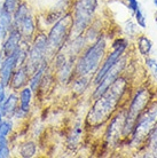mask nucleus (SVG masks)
I'll return each mask as SVG.
<instances>
[{"label":"nucleus","mask_w":157,"mask_h":158,"mask_svg":"<svg viewBox=\"0 0 157 158\" xmlns=\"http://www.w3.org/2000/svg\"><path fill=\"white\" fill-rule=\"evenodd\" d=\"M126 87H127V81L125 79L117 78L99 96L87 117V120L91 125H101L109 119L111 114L116 110V108L121 102Z\"/></svg>","instance_id":"f257e3e1"},{"label":"nucleus","mask_w":157,"mask_h":158,"mask_svg":"<svg viewBox=\"0 0 157 158\" xmlns=\"http://www.w3.org/2000/svg\"><path fill=\"white\" fill-rule=\"evenodd\" d=\"M104 53H106V41L103 38H100L80 57L76 67V72L79 76H85L93 72L99 67Z\"/></svg>","instance_id":"f03ea898"},{"label":"nucleus","mask_w":157,"mask_h":158,"mask_svg":"<svg viewBox=\"0 0 157 158\" xmlns=\"http://www.w3.org/2000/svg\"><path fill=\"white\" fill-rule=\"evenodd\" d=\"M149 99H150V95L148 89H140L137 93L135 98L133 99L130 108H129L127 115H126L125 124H124V128H123L124 135H127L129 133H131V131L134 128L137 119L143 112L145 107L147 106Z\"/></svg>","instance_id":"7ed1b4c3"},{"label":"nucleus","mask_w":157,"mask_h":158,"mask_svg":"<svg viewBox=\"0 0 157 158\" xmlns=\"http://www.w3.org/2000/svg\"><path fill=\"white\" fill-rule=\"evenodd\" d=\"M98 7L96 0H78L76 4L74 24L77 33H82L88 27L92 21V16Z\"/></svg>","instance_id":"20e7f679"},{"label":"nucleus","mask_w":157,"mask_h":158,"mask_svg":"<svg viewBox=\"0 0 157 158\" xmlns=\"http://www.w3.org/2000/svg\"><path fill=\"white\" fill-rule=\"evenodd\" d=\"M74 24V17L70 15H66L64 17L60 19L54 27L52 28L47 38L48 48L51 49H60L64 44L66 39L70 33L71 27Z\"/></svg>","instance_id":"39448f33"},{"label":"nucleus","mask_w":157,"mask_h":158,"mask_svg":"<svg viewBox=\"0 0 157 158\" xmlns=\"http://www.w3.org/2000/svg\"><path fill=\"white\" fill-rule=\"evenodd\" d=\"M157 123V103H154L153 106L145 111L142 115L139 116V118L134 125V141H140L145 138L154 128V125Z\"/></svg>","instance_id":"423d86ee"},{"label":"nucleus","mask_w":157,"mask_h":158,"mask_svg":"<svg viewBox=\"0 0 157 158\" xmlns=\"http://www.w3.org/2000/svg\"><path fill=\"white\" fill-rule=\"evenodd\" d=\"M47 49V37L43 35V33H40L35 38L31 51L29 52V63H27L29 69H32L35 71L37 67L44 61V57H45V54H46Z\"/></svg>","instance_id":"0eeeda50"},{"label":"nucleus","mask_w":157,"mask_h":158,"mask_svg":"<svg viewBox=\"0 0 157 158\" xmlns=\"http://www.w3.org/2000/svg\"><path fill=\"white\" fill-rule=\"evenodd\" d=\"M126 47H127V41L125 39H117L112 44V48L114 51L111 54H109V56L107 57L106 62L103 63L102 68L99 70V72L96 73V77L94 79V84L95 85H99L101 79L106 76V73L110 70V68L112 67L116 62L118 61V59L122 56V54L125 52Z\"/></svg>","instance_id":"6e6552de"},{"label":"nucleus","mask_w":157,"mask_h":158,"mask_svg":"<svg viewBox=\"0 0 157 158\" xmlns=\"http://www.w3.org/2000/svg\"><path fill=\"white\" fill-rule=\"evenodd\" d=\"M125 65V60H119L116 62V63L112 65V67L110 68V70L106 73V76L101 79V81L100 84L98 85V88H96V91L94 92V94L93 96L94 98H99L100 95L102 94L103 92L106 91L107 88L111 85V84L114 83L115 80L118 78V76L121 73V71L123 70V68Z\"/></svg>","instance_id":"1a4fd4ad"},{"label":"nucleus","mask_w":157,"mask_h":158,"mask_svg":"<svg viewBox=\"0 0 157 158\" xmlns=\"http://www.w3.org/2000/svg\"><path fill=\"white\" fill-rule=\"evenodd\" d=\"M21 39H22V35L19 29L12 28L9 30V35H8L7 39L5 41L2 49H1V54H4V56H9L14 54L16 49L19 48L21 44Z\"/></svg>","instance_id":"9d476101"},{"label":"nucleus","mask_w":157,"mask_h":158,"mask_svg":"<svg viewBox=\"0 0 157 158\" xmlns=\"http://www.w3.org/2000/svg\"><path fill=\"white\" fill-rule=\"evenodd\" d=\"M16 68L15 53L9 56H6L5 60L0 63V83H2L5 86L9 85L11 78H12L14 70Z\"/></svg>","instance_id":"9b49d317"},{"label":"nucleus","mask_w":157,"mask_h":158,"mask_svg":"<svg viewBox=\"0 0 157 158\" xmlns=\"http://www.w3.org/2000/svg\"><path fill=\"white\" fill-rule=\"evenodd\" d=\"M29 72H30V69L27 64L17 67V70L14 71L12 78H11V81H9L11 87L14 91H17L22 87H25L28 79H29Z\"/></svg>","instance_id":"f8f14e48"},{"label":"nucleus","mask_w":157,"mask_h":158,"mask_svg":"<svg viewBox=\"0 0 157 158\" xmlns=\"http://www.w3.org/2000/svg\"><path fill=\"white\" fill-rule=\"evenodd\" d=\"M125 118L126 116L119 114L117 117H115L112 119V122L110 124L109 128H108V133H107V139L108 141H111V140H115L119 136V133L124 128V124H125Z\"/></svg>","instance_id":"ddd939ff"},{"label":"nucleus","mask_w":157,"mask_h":158,"mask_svg":"<svg viewBox=\"0 0 157 158\" xmlns=\"http://www.w3.org/2000/svg\"><path fill=\"white\" fill-rule=\"evenodd\" d=\"M17 103H19V98L15 93H12V94L8 95L7 99H5L4 103L0 106V109H1V112L5 117L7 118H12L14 114H15L16 109H17Z\"/></svg>","instance_id":"4468645a"},{"label":"nucleus","mask_w":157,"mask_h":158,"mask_svg":"<svg viewBox=\"0 0 157 158\" xmlns=\"http://www.w3.org/2000/svg\"><path fill=\"white\" fill-rule=\"evenodd\" d=\"M19 30H20L21 35L28 39V38H31L33 32H35V23H33V19L30 14H28L23 19V21L19 25Z\"/></svg>","instance_id":"2eb2a0df"},{"label":"nucleus","mask_w":157,"mask_h":158,"mask_svg":"<svg viewBox=\"0 0 157 158\" xmlns=\"http://www.w3.org/2000/svg\"><path fill=\"white\" fill-rule=\"evenodd\" d=\"M12 21H13V14L8 13L7 10H5L4 7H0V31L2 33V36L9 32V30L12 29Z\"/></svg>","instance_id":"dca6fc26"},{"label":"nucleus","mask_w":157,"mask_h":158,"mask_svg":"<svg viewBox=\"0 0 157 158\" xmlns=\"http://www.w3.org/2000/svg\"><path fill=\"white\" fill-rule=\"evenodd\" d=\"M46 71V62H41V63L37 67L35 71H33V75H32V78L30 79V88L32 91H36L39 84L41 83V79L44 77V73Z\"/></svg>","instance_id":"f3484780"},{"label":"nucleus","mask_w":157,"mask_h":158,"mask_svg":"<svg viewBox=\"0 0 157 158\" xmlns=\"http://www.w3.org/2000/svg\"><path fill=\"white\" fill-rule=\"evenodd\" d=\"M31 99H32V89L30 87H23V89L21 91V94H20V100H21L20 108L24 112H27V114L28 111H29V109H30Z\"/></svg>","instance_id":"a211bd4d"},{"label":"nucleus","mask_w":157,"mask_h":158,"mask_svg":"<svg viewBox=\"0 0 157 158\" xmlns=\"http://www.w3.org/2000/svg\"><path fill=\"white\" fill-rule=\"evenodd\" d=\"M12 130V123L9 120L0 122V147L7 144V135Z\"/></svg>","instance_id":"6ab92c4d"},{"label":"nucleus","mask_w":157,"mask_h":158,"mask_svg":"<svg viewBox=\"0 0 157 158\" xmlns=\"http://www.w3.org/2000/svg\"><path fill=\"white\" fill-rule=\"evenodd\" d=\"M37 150V146L33 142H25L20 148V155L24 158L33 157Z\"/></svg>","instance_id":"aec40b11"},{"label":"nucleus","mask_w":157,"mask_h":158,"mask_svg":"<svg viewBox=\"0 0 157 158\" xmlns=\"http://www.w3.org/2000/svg\"><path fill=\"white\" fill-rule=\"evenodd\" d=\"M151 46H153V44L147 37L141 36L138 40V49H139L141 55H148L150 49H151Z\"/></svg>","instance_id":"412c9836"},{"label":"nucleus","mask_w":157,"mask_h":158,"mask_svg":"<svg viewBox=\"0 0 157 158\" xmlns=\"http://www.w3.org/2000/svg\"><path fill=\"white\" fill-rule=\"evenodd\" d=\"M19 5H20V0H4L2 7H4L5 10H7L8 13L14 14L16 10V8L19 7Z\"/></svg>","instance_id":"4be33fe9"},{"label":"nucleus","mask_w":157,"mask_h":158,"mask_svg":"<svg viewBox=\"0 0 157 158\" xmlns=\"http://www.w3.org/2000/svg\"><path fill=\"white\" fill-rule=\"evenodd\" d=\"M134 13H135V20H137L138 24L141 28H146V17L143 15V13H142V10L140 9V7H138Z\"/></svg>","instance_id":"5701e85b"},{"label":"nucleus","mask_w":157,"mask_h":158,"mask_svg":"<svg viewBox=\"0 0 157 158\" xmlns=\"http://www.w3.org/2000/svg\"><path fill=\"white\" fill-rule=\"evenodd\" d=\"M146 63L149 67V69L151 70L153 75L156 77L157 79V61H155L154 59H147L146 60Z\"/></svg>","instance_id":"b1692460"},{"label":"nucleus","mask_w":157,"mask_h":158,"mask_svg":"<svg viewBox=\"0 0 157 158\" xmlns=\"http://www.w3.org/2000/svg\"><path fill=\"white\" fill-rule=\"evenodd\" d=\"M11 156V150L7 144L0 147V158H7Z\"/></svg>","instance_id":"393cba45"},{"label":"nucleus","mask_w":157,"mask_h":158,"mask_svg":"<svg viewBox=\"0 0 157 158\" xmlns=\"http://www.w3.org/2000/svg\"><path fill=\"white\" fill-rule=\"evenodd\" d=\"M5 85L2 83H0V106L4 103L5 99H6V91H5Z\"/></svg>","instance_id":"a878e982"},{"label":"nucleus","mask_w":157,"mask_h":158,"mask_svg":"<svg viewBox=\"0 0 157 158\" xmlns=\"http://www.w3.org/2000/svg\"><path fill=\"white\" fill-rule=\"evenodd\" d=\"M127 2H129V8L133 12H135V9L139 7V4H138L137 0H127Z\"/></svg>","instance_id":"bb28decb"},{"label":"nucleus","mask_w":157,"mask_h":158,"mask_svg":"<svg viewBox=\"0 0 157 158\" xmlns=\"http://www.w3.org/2000/svg\"><path fill=\"white\" fill-rule=\"evenodd\" d=\"M129 24H130V28H126V31L129 32V33H133L135 31V25L132 22H129Z\"/></svg>","instance_id":"cd10ccee"},{"label":"nucleus","mask_w":157,"mask_h":158,"mask_svg":"<svg viewBox=\"0 0 157 158\" xmlns=\"http://www.w3.org/2000/svg\"><path fill=\"white\" fill-rule=\"evenodd\" d=\"M2 112H1V109H0V122H1V120H2Z\"/></svg>","instance_id":"c85d7f7f"},{"label":"nucleus","mask_w":157,"mask_h":158,"mask_svg":"<svg viewBox=\"0 0 157 158\" xmlns=\"http://www.w3.org/2000/svg\"><path fill=\"white\" fill-rule=\"evenodd\" d=\"M2 37L4 36H2V33H1V31H0V41H1V38H2Z\"/></svg>","instance_id":"c756f323"},{"label":"nucleus","mask_w":157,"mask_h":158,"mask_svg":"<svg viewBox=\"0 0 157 158\" xmlns=\"http://www.w3.org/2000/svg\"><path fill=\"white\" fill-rule=\"evenodd\" d=\"M154 4H155L157 6V0H154Z\"/></svg>","instance_id":"7c9ffc66"}]
</instances>
